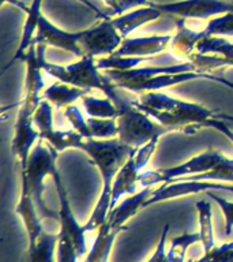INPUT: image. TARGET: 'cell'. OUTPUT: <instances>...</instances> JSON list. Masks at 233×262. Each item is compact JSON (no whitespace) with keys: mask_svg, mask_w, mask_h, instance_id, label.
Returning a JSON list of instances; mask_svg holds the SVG:
<instances>
[{"mask_svg":"<svg viewBox=\"0 0 233 262\" xmlns=\"http://www.w3.org/2000/svg\"><path fill=\"white\" fill-rule=\"evenodd\" d=\"M59 151L52 146L44 145V139H38L33 147L28 165L22 169V179L28 183V187L36 202V206L42 219H55L59 221V210L55 212L46 206L44 201V180L48 175H53L57 171L56 159Z\"/></svg>","mask_w":233,"mask_h":262,"instance_id":"4","label":"cell"},{"mask_svg":"<svg viewBox=\"0 0 233 262\" xmlns=\"http://www.w3.org/2000/svg\"><path fill=\"white\" fill-rule=\"evenodd\" d=\"M106 77V75H105ZM106 97L113 100L119 110L118 120L119 135L118 138L123 143L130 147H141L147 143L154 137H161L165 133H169L167 127L161 126L159 123H154L151 118L143 111L132 104V101H127L126 98L120 97L116 92V86L106 77V89L104 92Z\"/></svg>","mask_w":233,"mask_h":262,"instance_id":"3","label":"cell"},{"mask_svg":"<svg viewBox=\"0 0 233 262\" xmlns=\"http://www.w3.org/2000/svg\"><path fill=\"white\" fill-rule=\"evenodd\" d=\"M168 233H169V224H165L162 228V232H161V236H159L158 243L155 246L154 253L146 262H169L167 251Z\"/></svg>","mask_w":233,"mask_h":262,"instance_id":"35","label":"cell"},{"mask_svg":"<svg viewBox=\"0 0 233 262\" xmlns=\"http://www.w3.org/2000/svg\"><path fill=\"white\" fill-rule=\"evenodd\" d=\"M196 210H198V219H199V233L200 243L203 246L204 253H208L210 250L216 247L214 241V229H213V210L212 205L207 201H198L196 202Z\"/></svg>","mask_w":233,"mask_h":262,"instance_id":"27","label":"cell"},{"mask_svg":"<svg viewBox=\"0 0 233 262\" xmlns=\"http://www.w3.org/2000/svg\"><path fill=\"white\" fill-rule=\"evenodd\" d=\"M161 15H162V12L149 4L145 7H139L132 10V11L124 12L122 15L114 16L110 19H112L114 28L118 29V32L120 33V36L126 38V37L130 36V33H132L143 25L158 19Z\"/></svg>","mask_w":233,"mask_h":262,"instance_id":"21","label":"cell"},{"mask_svg":"<svg viewBox=\"0 0 233 262\" xmlns=\"http://www.w3.org/2000/svg\"><path fill=\"white\" fill-rule=\"evenodd\" d=\"M207 195L210 196L213 201H216L217 205H218L221 210H222V214H224L225 219V236L229 237L232 235L233 229V202L225 200L222 196L216 195L213 191H207Z\"/></svg>","mask_w":233,"mask_h":262,"instance_id":"34","label":"cell"},{"mask_svg":"<svg viewBox=\"0 0 233 262\" xmlns=\"http://www.w3.org/2000/svg\"><path fill=\"white\" fill-rule=\"evenodd\" d=\"M162 14L176 15L184 19H212L214 16L233 12V3L225 0H181L173 3H150Z\"/></svg>","mask_w":233,"mask_h":262,"instance_id":"9","label":"cell"},{"mask_svg":"<svg viewBox=\"0 0 233 262\" xmlns=\"http://www.w3.org/2000/svg\"><path fill=\"white\" fill-rule=\"evenodd\" d=\"M213 119H218V120H224V122H232L233 123V115L218 114V112H216V115H214V118Z\"/></svg>","mask_w":233,"mask_h":262,"instance_id":"41","label":"cell"},{"mask_svg":"<svg viewBox=\"0 0 233 262\" xmlns=\"http://www.w3.org/2000/svg\"><path fill=\"white\" fill-rule=\"evenodd\" d=\"M91 137L96 139L118 138L119 126L116 119L87 118Z\"/></svg>","mask_w":233,"mask_h":262,"instance_id":"31","label":"cell"},{"mask_svg":"<svg viewBox=\"0 0 233 262\" xmlns=\"http://www.w3.org/2000/svg\"><path fill=\"white\" fill-rule=\"evenodd\" d=\"M82 104L85 108L86 115L89 118L100 119H116L119 110L113 100L109 97L97 98L93 96H85L82 98Z\"/></svg>","mask_w":233,"mask_h":262,"instance_id":"28","label":"cell"},{"mask_svg":"<svg viewBox=\"0 0 233 262\" xmlns=\"http://www.w3.org/2000/svg\"><path fill=\"white\" fill-rule=\"evenodd\" d=\"M34 126L40 131V138L49 142L57 151H63L69 147L77 149L78 143L83 137L75 130H55L53 127V105L48 100H42L33 116Z\"/></svg>","mask_w":233,"mask_h":262,"instance_id":"10","label":"cell"},{"mask_svg":"<svg viewBox=\"0 0 233 262\" xmlns=\"http://www.w3.org/2000/svg\"><path fill=\"white\" fill-rule=\"evenodd\" d=\"M77 149H81L89 156L91 163L98 168L102 178V190L100 198L90 214V219L83 225L86 232H89L105 224L108 214L110 213L112 186H113L116 173L136 147L127 146L126 143H123L119 138H83L78 143Z\"/></svg>","mask_w":233,"mask_h":262,"instance_id":"1","label":"cell"},{"mask_svg":"<svg viewBox=\"0 0 233 262\" xmlns=\"http://www.w3.org/2000/svg\"><path fill=\"white\" fill-rule=\"evenodd\" d=\"M44 0H33L32 4L29 6V11L26 12V20H25L24 29H22V37H20V42L15 51V55L11 59V61L20 60L28 52L29 47L32 45V41L36 36L37 28H38V22L40 18L42 16L41 14V6H42Z\"/></svg>","mask_w":233,"mask_h":262,"instance_id":"24","label":"cell"},{"mask_svg":"<svg viewBox=\"0 0 233 262\" xmlns=\"http://www.w3.org/2000/svg\"><path fill=\"white\" fill-rule=\"evenodd\" d=\"M206 79H210V81H214L217 83H221V85L226 86L229 89L233 90V82L226 79V78H222V77H216V75H210V74H206Z\"/></svg>","mask_w":233,"mask_h":262,"instance_id":"39","label":"cell"},{"mask_svg":"<svg viewBox=\"0 0 233 262\" xmlns=\"http://www.w3.org/2000/svg\"><path fill=\"white\" fill-rule=\"evenodd\" d=\"M102 2L110 8V16L114 15V12H116L119 7V0H102Z\"/></svg>","mask_w":233,"mask_h":262,"instance_id":"40","label":"cell"},{"mask_svg":"<svg viewBox=\"0 0 233 262\" xmlns=\"http://www.w3.org/2000/svg\"><path fill=\"white\" fill-rule=\"evenodd\" d=\"M132 104L168 130H181L188 134L199 130L202 123L216 115V111L200 104L171 97L162 92L142 93L138 101Z\"/></svg>","mask_w":233,"mask_h":262,"instance_id":"2","label":"cell"},{"mask_svg":"<svg viewBox=\"0 0 233 262\" xmlns=\"http://www.w3.org/2000/svg\"><path fill=\"white\" fill-rule=\"evenodd\" d=\"M123 38L114 28L110 18L102 19L91 28L82 30L79 37V47L83 55L93 57H104L113 55L122 45Z\"/></svg>","mask_w":233,"mask_h":262,"instance_id":"8","label":"cell"},{"mask_svg":"<svg viewBox=\"0 0 233 262\" xmlns=\"http://www.w3.org/2000/svg\"><path fill=\"white\" fill-rule=\"evenodd\" d=\"M229 191L233 192V183H220V182H206V180H173L162 183L158 188H155L151 196L145 202V206L164 202V201L173 200L179 196L191 195L198 192L207 191Z\"/></svg>","mask_w":233,"mask_h":262,"instance_id":"12","label":"cell"},{"mask_svg":"<svg viewBox=\"0 0 233 262\" xmlns=\"http://www.w3.org/2000/svg\"><path fill=\"white\" fill-rule=\"evenodd\" d=\"M22 61L26 64V94L22 102V106L30 112H36V110L42 101L41 92H44L45 81L42 77V67L37 56V45L32 44L29 47L28 52L24 56Z\"/></svg>","mask_w":233,"mask_h":262,"instance_id":"15","label":"cell"},{"mask_svg":"<svg viewBox=\"0 0 233 262\" xmlns=\"http://www.w3.org/2000/svg\"><path fill=\"white\" fill-rule=\"evenodd\" d=\"M78 259H79V254L74 242L69 241L68 237L59 235L56 262H78Z\"/></svg>","mask_w":233,"mask_h":262,"instance_id":"33","label":"cell"},{"mask_svg":"<svg viewBox=\"0 0 233 262\" xmlns=\"http://www.w3.org/2000/svg\"><path fill=\"white\" fill-rule=\"evenodd\" d=\"M64 116L73 126V130H75L78 134H81L83 138H93L91 137V131H90L89 123L85 119L83 114L77 105H68L65 106Z\"/></svg>","mask_w":233,"mask_h":262,"instance_id":"32","label":"cell"},{"mask_svg":"<svg viewBox=\"0 0 233 262\" xmlns=\"http://www.w3.org/2000/svg\"><path fill=\"white\" fill-rule=\"evenodd\" d=\"M200 32L203 34V38L210 36L233 37V12L214 16Z\"/></svg>","mask_w":233,"mask_h":262,"instance_id":"30","label":"cell"},{"mask_svg":"<svg viewBox=\"0 0 233 262\" xmlns=\"http://www.w3.org/2000/svg\"><path fill=\"white\" fill-rule=\"evenodd\" d=\"M200 239L199 232L183 233L172 239L171 246L168 249V259L169 262H185V253L187 250L195 243H199Z\"/></svg>","mask_w":233,"mask_h":262,"instance_id":"29","label":"cell"},{"mask_svg":"<svg viewBox=\"0 0 233 262\" xmlns=\"http://www.w3.org/2000/svg\"><path fill=\"white\" fill-rule=\"evenodd\" d=\"M154 61L157 66L165 64H176L181 63L176 56L171 55H151V56H104L96 59V64L98 70L106 71V70H119V71H126V70L136 69L141 67V64Z\"/></svg>","mask_w":233,"mask_h":262,"instance_id":"19","label":"cell"},{"mask_svg":"<svg viewBox=\"0 0 233 262\" xmlns=\"http://www.w3.org/2000/svg\"><path fill=\"white\" fill-rule=\"evenodd\" d=\"M202 127H210V128H214V130L220 131L221 134L225 135L226 138L233 143V130L232 128H229V126L226 124V122L224 120H218V119H207L206 122L202 123Z\"/></svg>","mask_w":233,"mask_h":262,"instance_id":"36","label":"cell"},{"mask_svg":"<svg viewBox=\"0 0 233 262\" xmlns=\"http://www.w3.org/2000/svg\"><path fill=\"white\" fill-rule=\"evenodd\" d=\"M120 231L110 228L109 225L104 224L98 228V233L94 239L91 249L87 253V257L83 262H108L113 247L114 239Z\"/></svg>","mask_w":233,"mask_h":262,"instance_id":"25","label":"cell"},{"mask_svg":"<svg viewBox=\"0 0 233 262\" xmlns=\"http://www.w3.org/2000/svg\"><path fill=\"white\" fill-rule=\"evenodd\" d=\"M53 180L56 186L57 195H59V223H60V231L59 235L68 237L69 241L74 242V245L77 247L79 258H82L87 253V246H86V229L83 225L78 223L77 217L74 214L71 204H69L68 194L65 190V186L61 180V176L59 171L53 173Z\"/></svg>","mask_w":233,"mask_h":262,"instance_id":"11","label":"cell"},{"mask_svg":"<svg viewBox=\"0 0 233 262\" xmlns=\"http://www.w3.org/2000/svg\"><path fill=\"white\" fill-rule=\"evenodd\" d=\"M59 233H44L33 245H29L30 262H56L55 253L57 251Z\"/></svg>","mask_w":233,"mask_h":262,"instance_id":"26","label":"cell"},{"mask_svg":"<svg viewBox=\"0 0 233 262\" xmlns=\"http://www.w3.org/2000/svg\"><path fill=\"white\" fill-rule=\"evenodd\" d=\"M34 114L20 105L15 122V134L11 141V150L19 159L22 169L28 165L33 147L40 139V131L33 122Z\"/></svg>","mask_w":233,"mask_h":262,"instance_id":"13","label":"cell"},{"mask_svg":"<svg viewBox=\"0 0 233 262\" xmlns=\"http://www.w3.org/2000/svg\"><path fill=\"white\" fill-rule=\"evenodd\" d=\"M153 191H154L153 187H145L141 191L131 194V195L127 196L126 200L119 202L108 214V219L105 221L106 224L109 225L110 228L118 229V231L127 229V221L130 220L131 217H134L138 213L139 209L145 206V202L150 198Z\"/></svg>","mask_w":233,"mask_h":262,"instance_id":"17","label":"cell"},{"mask_svg":"<svg viewBox=\"0 0 233 262\" xmlns=\"http://www.w3.org/2000/svg\"><path fill=\"white\" fill-rule=\"evenodd\" d=\"M149 4H150L149 0H119V7L114 12V15H122V14L130 11L132 8L145 7V6H149Z\"/></svg>","mask_w":233,"mask_h":262,"instance_id":"37","label":"cell"},{"mask_svg":"<svg viewBox=\"0 0 233 262\" xmlns=\"http://www.w3.org/2000/svg\"><path fill=\"white\" fill-rule=\"evenodd\" d=\"M171 34L146 37H126L113 55L116 56H151L164 52L171 44Z\"/></svg>","mask_w":233,"mask_h":262,"instance_id":"16","label":"cell"},{"mask_svg":"<svg viewBox=\"0 0 233 262\" xmlns=\"http://www.w3.org/2000/svg\"><path fill=\"white\" fill-rule=\"evenodd\" d=\"M79 37L81 32L69 33L63 29L57 28L52 22H49L44 15L40 18L36 36L33 38L32 44H44L46 47L64 49L67 52L73 53L75 56H85L79 47Z\"/></svg>","mask_w":233,"mask_h":262,"instance_id":"14","label":"cell"},{"mask_svg":"<svg viewBox=\"0 0 233 262\" xmlns=\"http://www.w3.org/2000/svg\"><path fill=\"white\" fill-rule=\"evenodd\" d=\"M46 45L37 44V56L40 64L45 73L51 77L56 78L57 81L64 82L68 85L82 88V89H98L102 93L106 89L105 74H100V70L96 64V57L85 55L79 57V60L68 66H59L49 63L45 59Z\"/></svg>","mask_w":233,"mask_h":262,"instance_id":"5","label":"cell"},{"mask_svg":"<svg viewBox=\"0 0 233 262\" xmlns=\"http://www.w3.org/2000/svg\"><path fill=\"white\" fill-rule=\"evenodd\" d=\"M177 32L172 37L171 47L173 55H177L180 61H190L196 52V45L203 40V34L200 30H192L185 26L184 18L176 20Z\"/></svg>","mask_w":233,"mask_h":262,"instance_id":"22","label":"cell"},{"mask_svg":"<svg viewBox=\"0 0 233 262\" xmlns=\"http://www.w3.org/2000/svg\"><path fill=\"white\" fill-rule=\"evenodd\" d=\"M206 74L207 73H196V71L180 74H162V75L147 78V79H143V81L126 83L122 88L138 94L146 93V92H158L161 89H165V88H169V86L173 85H179V83H183V82L200 79V78L206 79Z\"/></svg>","mask_w":233,"mask_h":262,"instance_id":"20","label":"cell"},{"mask_svg":"<svg viewBox=\"0 0 233 262\" xmlns=\"http://www.w3.org/2000/svg\"><path fill=\"white\" fill-rule=\"evenodd\" d=\"M15 212L24 220L25 228L28 232L29 245H33L38 237L44 233V227L40 216V212L36 206V202L33 200V195L28 187V183L22 179V190H20L19 202L16 205Z\"/></svg>","mask_w":233,"mask_h":262,"instance_id":"18","label":"cell"},{"mask_svg":"<svg viewBox=\"0 0 233 262\" xmlns=\"http://www.w3.org/2000/svg\"><path fill=\"white\" fill-rule=\"evenodd\" d=\"M89 92V89H82V88L57 81L44 90L42 98L48 100L56 108H65V106L73 105L79 98L87 96Z\"/></svg>","mask_w":233,"mask_h":262,"instance_id":"23","label":"cell"},{"mask_svg":"<svg viewBox=\"0 0 233 262\" xmlns=\"http://www.w3.org/2000/svg\"><path fill=\"white\" fill-rule=\"evenodd\" d=\"M159 137H154L143 146L136 147L128 157L124 165L116 173L112 186V200H110V210L120 202V198L124 195H131L136 192L139 186V175L145 171L147 163L155 151Z\"/></svg>","mask_w":233,"mask_h":262,"instance_id":"7","label":"cell"},{"mask_svg":"<svg viewBox=\"0 0 233 262\" xmlns=\"http://www.w3.org/2000/svg\"><path fill=\"white\" fill-rule=\"evenodd\" d=\"M226 157L221 151L207 149L203 153L175 167L159 168L154 171H142L139 175V186L142 188L153 187L155 184L168 183V182H173L185 176L200 175L204 172L213 171L221 163H224Z\"/></svg>","mask_w":233,"mask_h":262,"instance_id":"6","label":"cell"},{"mask_svg":"<svg viewBox=\"0 0 233 262\" xmlns=\"http://www.w3.org/2000/svg\"><path fill=\"white\" fill-rule=\"evenodd\" d=\"M77 2H79L81 4H83L85 7H87V10H90V11H93L94 14H96V16H97V18H101V19L112 18L109 12H102L101 10H100V8H98L96 4L91 3L90 0H77Z\"/></svg>","mask_w":233,"mask_h":262,"instance_id":"38","label":"cell"}]
</instances>
